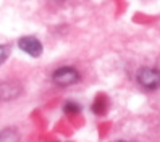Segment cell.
<instances>
[{"instance_id":"1","label":"cell","mask_w":160,"mask_h":142,"mask_svg":"<svg viewBox=\"0 0 160 142\" xmlns=\"http://www.w3.org/2000/svg\"><path fill=\"white\" fill-rule=\"evenodd\" d=\"M136 79H138V82L144 89L155 91V89L160 87V71L157 68H149V66H144V68H141L138 71Z\"/></svg>"},{"instance_id":"2","label":"cell","mask_w":160,"mask_h":142,"mask_svg":"<svg viewBox=\"0 0 160 142\" xmlns=\"http://www.w3.org/2000/svg\"><path fill=\"white\" fill-rule=\"evenodd\" d=\"M52 79H53V82L57 84V86L68 87V86H73V84L79 82L81 76H79L78 70L71 68V66H63V68H58L52 74Z\"/></svg>"},{"instance_id":"3","label":"cell","mask_w":160,"mask_h":142,"mask_svg":"<svg viewBox=\"0 0 160 142\" xmlns=\"http://www.w3.org/2000/svg\"><path fill=\"white\" fill-rule=\"evenodd\" d=\"M18 47H20L24 53L34 56V58L41 56L42 50H44L41 41L37 39V37H34V36H24V37H21V39L18 41Z\"/></svg>"},{"instance_id":"4","label":"cell","mask_w":160,"mask_h":142,"mask_svg":"<svg viewBox=\"0 0 160 142\" xmlns=\"http://www.w3.org/2000/svg\"><path fill=\"white\" fill-rule=\"evenodd\" d=\"M21 94V86L16 81H5L0 82V100H13Z\"/></svg>"},{"instance_id":"5","label":"cell","mask_w":160,"mask_h":142,"mask_svg":"<svg viewBox=\"0 0 160 142\" xmlns=\"http://www.w3.org/2000/svg\"><path fill=\"white\" fill-rule=\"evenodd\" d=\"M20 140V134L13 128H7L0 131V142H18Z\"/></svg>"},{"instance_id":"6","label":"cell","mask_w":160,"mask_h":142,"mask_svg":"<svg viewBox=\"0 0 160 142\" xmlns=\"http://www.w3.org/2000/svg\"><path fill=\"white\" fill-rule=\"evenodd\" d=\"M8 55H10V47L0 44V65H3V61L8 58Z\"/></svg>"},{"instance_id":"7","label":"cell","mask_w":160,"mask_h":142,"mask_svg":"<svg viewBox=\"0 0 160 142\" xmlns=\"http://www.w3.org/2000/svg\"><path fill=\"white\" fill-rule=\"evenodd\" d=\"M65 110H67V111H76L78 107H76V105H73V103H68V105L65 107Z\"/></svg>"},{"instance_id":"8","label":"cell","mask_w":160,"mask_h":142,"mask_svg":"<svg viewBox=\"0 0 160 142\" xmlns=\"http://www.w3.org/2000/svg\"><path fill=\"white\" fill-rule=\"evenodd\" d=\"M118 142H128V140H118Z\"/></svg>"}]
</instances>
